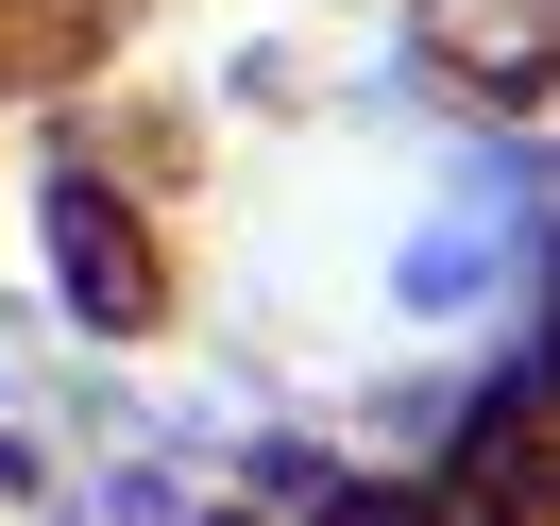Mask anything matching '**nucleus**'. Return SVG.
Returning a JSON list of instances; mask_svg holds the SVG:
<instances>
[{
    "label": "nucleus",
    "mask_w": 560,
    "mask_h": 526,
    "mask_svg": "<svg viewBox=\"0 0 560 526\" xmlns=\"http://www.w3.org/2000/svg\"><path fill=\"white\" fill-rule=\"evenodd\" d=\"M221 526H255V510H221Z\"/></svg>",
    "instance_id": "7ed1b4c3"
},
{
    "label": "nucleus",
    "mask_w": 560,
    "mask_h": 526,
    "mask_svg": "<svg viewBox=\"0 0 560 526\" xmlns=\"http://www.w3.org/2000/svg\"><path fill=\"white\" fill-rule=\"evenodd\" d=\"M51 272H69V306L103 323V340H137V323L171 306V289H153V238L103 204V187H51Z\"/></svg>",
    "instance_id": "f257e3e1"
},
{
    "label": "nucleus",
    "mask_w": 560,
    "mask_h": 526,
    "mask_svg": "<svg viewBox=\"0 0 560 526\" xmlns=\"http://www.w3.org/2000/svg\"><path fill=\"white\" fill-rule=\"evenodd\" d=\"M476 526H560V476H544V442H492V476H476Z\"/></svg>",
    "instance_id": "f03ea898"
}]
</instances>
